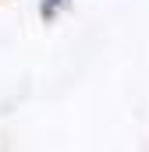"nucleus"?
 <instances>
[{"instance_id":"f257e3e1","label":"nucleus","mask_w":149,"mask_h":152,"mask_svg":"<svg viewBox=\"0 0 149 152\" xmlns=\"http://www.w3.org/2000/svg\"><path fill=\"white\" fill-rule=\"evenodd\" d=\"M60 4H68V0H46V4H43V14H53Z\"/></svg>"}]
</instances>
